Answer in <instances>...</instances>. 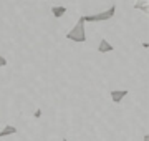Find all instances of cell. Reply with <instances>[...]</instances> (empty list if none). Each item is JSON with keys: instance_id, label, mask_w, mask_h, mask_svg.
Segmentation results:
<instances>
[{"instance_id": "6da1fadb", "label": "cell", "mask_w": 149, "mask_h": 141, "mask_svg": "<svg viewBox=\"0 0 149 141\" xmlns=\"http://www.w3.org/2000/svg\"><path fill=\"white\" fill-rule=\"evenodd\" d=\"M66 40H71V42H86V30H85V20H83V15L78 18V22L74 23V27L66 33Z\"/></svg>"}, {"instance_id": "7a4b0ae2", "label": "cell", "mask_w": 149, "mask_h": 141, "mask_svg": "<svg viewBox=\"0 0 149 141\" xmlns=\"http://www.w3.org/2000/svg\"><path fill=\"white\" fill-rule=\"evenodd\" d=\"M114 13H116V5H111L108 10H103L100 12V13H91V15H83V20L86 22H106V20H111L113 17H114Z\"/></svg>"}, {"instance_id": "3957f363", "label": "cell", "mask_w": 149, "mask_h": 141, "mask_svg": "<svg viewBox=\"0 0 149 141\" xmlns=\"http://www.w3.org/2000/svg\"><path fill=\"white\" fill-rule=\"evenodd\" d=\"M128 90H113L111 93H109V96H111V100H113V103H121L123 100L126 98V95H128Z\"/></svg>"}, {"instance_id": "277c9868", "label": "cell", "mask_w": 149, "mask_h": 141, "mask_svg": "<svg viewBox=\"0 0 149 141\" xmlns=\"http://www.w3.org/2000/svg\"><path fill=\"white\" fill-rule=\"evenodd\" d=\"M113 50H114V47L108 42L106 38H101L100 40V45H98V52L100 53H111Z\"/></svg>"}, {"instance_id": "5b68a950", "label": "cell", "mask_w": 149, "mask_h": 141, "mask_svg": "<svg viewBox=\"0 0 149 141\" xmlns=\"http://www.w3.org/2000/svg\"><path fill=\"white\" fill-rule=\"evenodd\" d=\"M17 126L13 125H5L3 128H2V131H0V138H5V136H10V135H15L17 133Z\"/></svg>"}, {"instance_id": "8992f818", "label": "cell", "mask_w": 149, "mask_h": 141, "mask_svg": "<svg viewBox=\"0 0 149 141\" xmlns=\"http://www.w3.org/2000/svg\"><path fill=\"white\" fill-rule=\"evenodd\" d=\"M52 13H53V17L55 18H61V17L66 13V7H63V5H60V7H52Z\"/></svg>"}, {"instance_id": "52a82bcc", "label": "cell", "mask_w": 149, "mask_h": 141, "mask_svg": "<svg viewBox=\"0 0 149 141\" xmlns=\"http://www.w3.org/2000/svg\"><path fill=\"white\" fill-rule=\"evenodd\" d=\"M134 8H139V10H143L144 13H148L149 3H148V2H136V3H134Z\"/></svg>"}, {"instance_id": "ba28073f", "label": "cell", "mask_w": 149, "mask_h": 141, "mask_svg": "<svg viewBox=\"0 0 149 141\" xmlns=\"http://www.w3.org/2000/svg\"><path fill=\"white\" fill-rule=\"evenodd\" d=\"M2 66H7V58L0 55V68H2Z\"/></svg>"}, {"instance_id": "9c48e42d", "label": "cell", "mask_w": 149, "mask_h": 141, "mask_svg": "<svg viewBox=\"0 0 149 141\" xmlns=\"http://www.w3.org/2000/svg\"><path fill=\"white\" fill-rule=\"evenodd\" d=\"M143 141H149V135H148V133H146V135H144V138H143Z\"/></svg>"}, {"instance_id": "30bf717a", "label": "cell", "mask_w": 149, "mask_h": 141, "mask_svg": "<svg viewBox=\"0 0 149 141\" xmlns=\"http://www.w3.org/2000/svg\"><path fill=\"white\" fill-rule=\"evenodd\" d=\"M63 141H70V140H66V138H65V140H63Z\"/></svg>"}]
</instances>
